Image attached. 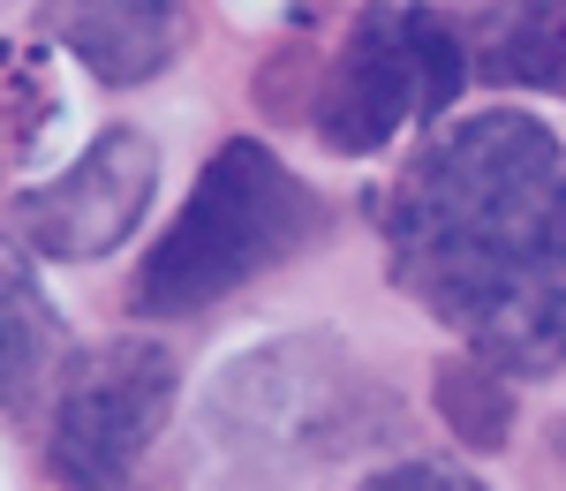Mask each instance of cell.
<instances>
[{
	"label": "cell",
	"mask_w": 566,
	"mask_h": 491,
	"mask_svg": "<svg viewBox=\"0 0 566 491\" xmlns=\"http://www.w3.org/2000/svg\"><path fill=\"white\" fill-rule=\"evenodd\" d=\"M378 227L392 280L469 356L514 378L566 363V152L536 114L446 122L386 189Z\"/></svg>",
	"instance_id": "cell-1"
},
{
	"label": "cell",
	"mask_w": 566,
	"mask_h": 491,
	"mask_svg": "<svg viewBox=\"0 0 566 491\" xmlns=\"http://www.w3.org/2000/svg\"><path fill=\"white\" fill-rule=\"evenodd\" d=\"M400 424L408 416L392 401V386L370 378V363H355L348 341L287 333L272 348L234 356L212 378L197 461L227 491H280L378 439H400Z\"/></svg>",
	"instance_id": "cell-2"
},
{
	"label": "cell",
	"mask_w": 566,
	"mask_h": 491,
	"mask_svg": "<svg viewBox=\"0 0 566 491\" xmlns=\"http://www.w3.org/2000/svg\"><path fill=\"white\" fill-rule=\"evenodd\" d=\"M317 234H325V197L272 144L227 136L205 159L197 189L181 197V212L167 220V234L144 250V265L129 280V311L136 317L219 311L250 280L303 258Z\"/></svg>",
	"instance_id": "cell-3"
},
{
	"label": "cell",
	"mask_w": 566,
	"mask_h": 491,
	"mask_svg": "<svg viewBox=\"0 0 566 491\" xmlns=\"http://www.w3.org/2000/svg\"><path fill=\"white\" fill-rule=\"evenodd\" d=\"M461 84H469L461 31L438 15L431 0H370V8H355L348 39L333 45V61L317 69L310 122H317L325 152L370 159L408 122H446Z\"/></svg>",
	"instance_id": "cell-4"
},
{
	"label": "cell",
	"mask_w": 566,
	"mask_h": 491,
	"mask_svg": "<svg viewBox=\"0 0 566 491\" xmlns=\"http://www.w3.org/2000/svg\"><path fill=\"white\" fill-rule=\"evenodd\" d=\"M181 363L167 341H98L69 363L61 394H53V424H45V469L61 491H129L144 469L151 439L175 416Z\"/></svg>",
	"instance_id": "cell-5"
},
{
	"label": "cell",
	"mask_w": 566,
	"mask_h": 491,
	"mask_svg": "<svg viewBox=\"0 0 566 491\" xmlns=\"http://www.w3.org/2000/svg\"><path fill=\"white\" fill-rule=\"evenodd\" d=\"M159 197V144L129 122L98 129L84 159H69L53 181L23 189L8 205V227L31 258H61V265H98L129 242L144 212Z\"/></svg>",
	"instance_id": "cell-6"
},
{
	"label": "cell",
	"mask_w": 566,
	"mask_h": 491,
	"mask_svg": "<svg viewBox=\"0 0 566 491\" xmlns=\"http://www.w3.org/2000/svg\"><path fill=\"white\" fill-rule=\"evenodd\" d=\"M39 23L98 84H151L189 45V0H39Z\"/></svg>",
	"instance_id": "cell-7"
},
{
	"label": "cell",
	"mask_w": 566,
	"mask_h": 491,
	"mask_svg": "<svg viewBox=\"0 0 566 491\" xmlns=\"http://www.w3.org/2000/svg\"><path fill=\"white\" fill-rule=\"evenodd\" d=\"M61 341H69V325L53 311V295L39 288L31 250L15 234H0V408L31 401V386L53 370Z\"/></svg>",
	"instance_id": "cell-8"
},
{
	"label": "cell",
	"mask_w": 566,
	"mask_h": 491,
	"mask_svg": "<svg viewBox=\"0 0 566 491\" xmlns=\"http://www.w3.org/2000/svg\"><path fill=\"white\" fill-rule=\"evenodd\" d=\"M483 76L491 84H528L566 98V0H522L506 8V23L483 39Z\"/></svg>",
	"instance_id": "cell-9"
},
{
	"label": "cell",
	"mask_w": 566,
	"mask_h": 491,
	"mask_svg": "<svg viewBox=\"0 0 566 491\" xmlns=\"http://www.w3.org/2000/svg\"><path fill=\"white\" fill-rule=\"evenodd\" d=\"M431 401L446 416V431L469 453H499L514 439V386L491 370L483 356H446L431 370Z\"/></svg>",
	"instance_id": "cell-10"
},
{
	"label": "cell",
	"mask_w": 566,
	"mask_h": 491,
	"mask_svg": "<svg viewBox=\"0 0 566 491\" xmlns=\"http://www.w3.org/2000/svg\"><path fill=\"white\" fill-rule=\"evenodd\" d=\"M53 114H61V91L45 76V53L0 39V175L31 167V152L45 144Z\"/></svg>",
	"instance_id": "cell-11"
},
{
	"label": "cell",
	"mask_w": 566,
	"mask_h": 491,
	"mask_svg": "<svg viewBox=\"0 0 566 491\" xmlns=\"http://www.w3.org/2000/svg\"><path fill=\"white\" fill-rule=\"evenodd\" d=\"M370 491H491V484L469 477V469H446V461H400V469H386Z\"/></svg>",
	"instance_id": "cell-12"
},
{
	"label": "cell",
	"mask_w": 566,
	"mask_h": 491,
	"mask_svg": "<svg viewBox=\"0 0 566 491\" xmlns=\"http://www.w3.org/2000/svg\"><path fill=\"white\" fill-rule=\"evenodd\" d=\"M552 453H559V469H566V416L552 424Z\"/></svg>",
	"instance_id": "cell-13"
}]
</instances>
